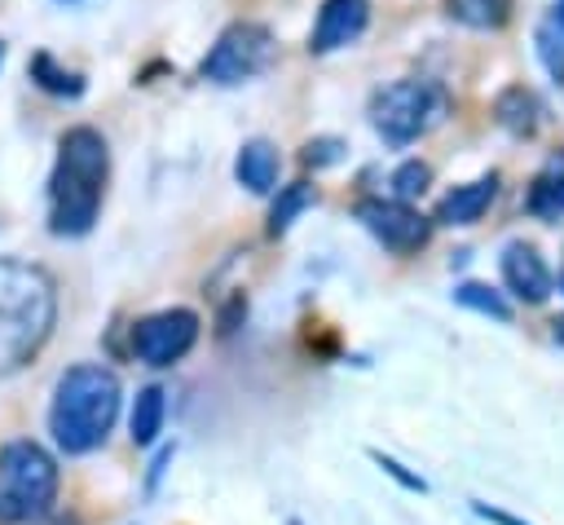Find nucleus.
<instances>
[{
  "mask_svg": "<svg viewBox=\"0 0 564 525\" xmlns=\"http://www.w3.org/2000/svg\"><path fill=\"white\" fill-rule=\"evenodd\" d=\"M13 521H31L26 512H22V503L0 485V525H13Z\"/></svg>",
  "mask_w": 564,
  "mask_h": 525,
  "instance_id": "obj_24",
  "label": "nucleus"
},
{
  "mask_svg": "<svg viewBox=\"0 0 564 525\" xmlns=\"http://www.w3.org/2000/svg\"><path fill=\"white\" fill-rule=\"evenodd\" d=\"M57 322V287L40 265L0 260V375L31 362Z\"/></svg>",
  "mask_w": 564,
  "mask_h": 525,
  "instance_id": "obj_3",
  "label": "nucleus"
},
{
  "mask_svg": "<svg viewBox=\"0 0 564 525\" xmlns=\"http://www.w3.org/2000/svg\"><path fill=\"white\" fill-rule=\"evenodd\" d=\"M119 375L101 362H79L70 371H62L57 388H53V406H48V428L53 441L66 454H88L106 441V432L119 419Z\"/></svg>",
  "mask_w": 564,
  "mask_h": 525,
  "instance_id": "obj_2",
  "label": "nucleus"
},
{
  "mask_svg": "<svg viewBox=\"0 0 564 525\" xmlns=\"http://www.w3.org/2000/svg\"><path fill=\"white\" fill-rule=\"evenodd\" d=\"M357 221L397 256H410L432 238V221L423 212H414L410 203H401V199H361Z\"/></svg>",
  "mask_w": 564,
  "mask_h": 525,
  "instance_id": "obj_8",
  "label": "nucleus"
},
{
  "mask_svg": "<svg viewBox=\"0 0 564 525\" xmlns=\"http://www.w3.org/2000/svg\"><path fill=\"white\" fill-rule=\"evenodd\" d=\"M163 415H167V401H163V388L159 384H145L132 401V415H128V432L137 446H150L159 432H163Z\"/></svg>",
  "mask_w": 564,
  "mask_h": 525,
  "instance_id": "obj_15",
  "label": "nucleus"
},
{
  "mask_svg": "<svg viewBox=\"0 0 564 525\" xmlns=\"http://www.w3.org/2000/svg\"><path fill=\"white\" fill-rule=\"evenodd\" d=\"M198 340V313L194 309H163L132 326V353L145 366H172L181 362Z\"/></svg>",
  "mask_w": 564,
  "mask_h": 525,
  "instance_id": "obj_7",
  "label": "nucleus"
},
{
  "mask_svg": "<svg viewBox=\"0 0 564 525\" xmlns=\"http://www.w3.org/2000/svg\"><path fill=\"white\" fill-rule=\"evenodd\" d=\"M494 194H498V172H485V176H476V181H467V185H454V190L436 203V212H432L427 221H432V225H471V221L485 216V207L494 203Z\"/></svg>",
  "mask_w": 564,
  "mask_h": 525,
  "instance_id": "obj_11",
  "label": "nucleus"
},
{
  "mask_svg": "<svg viewBox=\"0 0 564 525\" xmlns=\"http://www.w3.org/2000/svg\"><path fill=\"white\" fill-rule=\"evenodd\" d=\"M555 26L564 31V0H555Z\"/></svg>",
  "mask_w": 564,
  "mask_h": 525,
  "instance_id": "obj_28",
  "label": "nucleus"
},
{
  "mask_svg": "<svg viewBox=\"0 0 564 525\" xmlns=\"http://www.w3.org/2000/svg\"><path fill=\"white\" fill-rule=\"evenodd\" d=\"M313 199H317V190H313L308 181H291V185H282V190H278V199H273V207H269V225H264V229H269V238L286 234V229L295 225V216L313 207Z\"/></svg>",
  "mask_w": 564,
  "mask_h": 525,
  "instance_id": "obj_17",
  "label": "nucleus"
},
{
  "mask_svg": "<svg viewBox=\"0 0 564 525\" xmlns=\"http://www.w3.org/2000/svg\"><path fill=\"white\" fill-rule=\"evenodd\" d=\"M0 66H4V44H0Z\"/></svg>",
  "mask_w": 564,
  "mask_h": 525,
  "instance_id": "obj_29",
  "label": "nucleus"
},
{
  "mask_svg": "<svg viewBox=\"0 0 564 525\" xmlns=\"http://www.w3.org/2000/svg\"><path fill=\"white\" fill-rule=\"evenodd\" d=\"M494 115H498V124H502L507 132H516V137H533V132H538V115H542V106H538V97H533L524 84H511V88H502V93L494 97Z\"/></svg>",
  "mask_w": 564,
  "mask_h": 525,
  "instance_id": "obj_14",
  "label": "nucleus"
},
{
  "mask_svg": "<svg viewBox=\"0 0 564 525\" xmlns=\"http://www.w3.org/2000/svg\"><path fill=\"white\" fill-rule=\"evenodd\" d=\"M564 40H560V26H538V53H542V62H546V71L564 84V49H560Z\"/></svg>",
  "mask_w": 564,
  "mask_h": 525,
  "instance_id": "obj_22",
  "label": "nucleus"
},
{
  "mask_svg": "<svg viewBox=\"0 0 564 525\" xmlns=\"http://www.w3.org/2000/svg\"><path fill=\"white\" fill-rule=\"evenodd\" d=\"M238 313H247V300H242V296H234V304L220 313V335H229V331H234V318H238Z\"/></svg>",
  "mask_w": 564,
  "mask_h": 525,
  "instance_id": "obj_25",
  "label": "nucleus"
},
{
  "mask_svg": "<svg viewBox=\"0 0 564 525\" xmlns=\"http://www.w3.org/2000/svg\"><path fill=\"white\" fill-rule=\"evenodd\" d=\"M449 115V93L436 79H397L370 97V124L383 141L410 146Z\"/></svg>",
  "mask_w": 564,
  "mask_h": 525,
  "instance_id": "obj_4",
  "label": "nucleus"
},
{
  "mask_svg": "<svg viewBox=\"0 0 564 525\" xmlns=\"http://www.w3.org/2000/svg\"><path fill=\"white\" fill-rule=\"evenodd\" d=\"M370 22V0H322L317 22L308 31V53H335L352 44Z\"/></svg>",
  "mask_w": 564,
  "mask_h": 525,
  "instance_id": "obj_9",
  "label": "nucleus"
},
{
  "mask_svg": "<svg viewBox=\"0 0 564 525\" xmlns=\"http://www.w3.org/2000/svg\"><path fill=\"white\" fill-rule=\"evenodd\" d=\"M26 71H31V79H35L44 93H53V97H79V93H84V75L66 71L53 53H35Z\"/></svg>",
  "mask_w": 564,
  "mask_h": 525,
  "instance_id": "obj_18",
  "label": "nucleus"
},
{
  "mask_svg": "<svg viewBox=\"0 0 564 525\" xmlns=\"http://www.w3.org/2000/svg\"><path fill=\"white\" fill-rule=\"evenodd\" d=\"M454 300H458L463 309H476V313L494 318V322H511V304H507V296L494 291L489 282H458V287H454Z\"/></svg>",
  "mask_w": 564,
  "mask_h": 525,
  "instance_id": "obj_19",
  "label": "nucleus"
},
{
  "mask_svg": "<svg viewBox=\"0 0 564 525\" xmlns=\"http://www.w3.org/2000/svg\"><path fill=\"white\" fill-rule=\"evenodd\" d=\"M445 13L471 31H502L511 22V0H445Z\"/></svg>",
  "mask_w": 564,
  "mask_h": 525,
  "instance_id": "obj_16",
  "label": "nucleus"
},
{
  "mask_svg": "<svg viewBox=\"0 0 564 525\" xmlns=\"http://www.w3.org/2000/svg\"><path fill=\"white\" fill-rule=\"evenodd\" d=\"M370 459H375V463H379V468H383V472H388L392 481H401L405 490H419V494L427 490V485H423V476H414V472H405V468H401L397 459H388V454H379V450H370Z\"/></svg>",
  "mask_w": 564,
  "mask_h": 525,
  "instance_id": "obj_23",
  "label": "nucleus"
},
{
  "mask_svg": "<svg viewBox=\"0 0 564 525\" xmlns=\"http://www.w3.org/2000/svg\"><path fill=\"white\" fill-rule=\"evenodd\" d=\"M278 168H282L278 146L264 141V137L242 141V150H238V159H234V176H238V185H247L251 194H269V190L278 185Z\"/></svg>",
  "mask_w": 564,
  "mask_h": 525,
  "instance_id": "obj_12",
  "label": "nucleus"
},
{
  "mask_svg": "<svg viewBox=\"0 0 564 525\" xmlns=\"http://www.w3.org/2000/svg\"><path fill=\"white\" fill-rule=\"evenodd\" d=\"M0 485L22 503L26 516H44L57 499V463L44 446L18 437L0 446Z\"/></svg>",
  "mask_w": 564,
  "mask_h": 525,
  "instance_id": "obj_6",
  "label": "nucleus"
},
{
  "mask_svg": "<svg viewBox=\"0 0 564 525\" xmlns=\"http://www.w3.org/2000/svg\"><path fill=\"white\" fill-rule=\"evenodd\" d=\"M110 176V146L97 128L75 124L57 141V163L48 176V229L57 238H79L97 225Z\"/></svg>",
  "mask_w": 564,
  "mask_h": 525,
  "instance_id": "obj_1",
  "label": "nucleus"
},
{
  "mask_svg": "<svg viewBox=\"0 0 564 525\" xmlns=\"http://www.w3.org/2000/svg\"><path fill=\"white\" fill-rule=\"evenodd\" d=\"M344 159V141L339 137H308L304 141V150H300V163L304 168H330V163H339Z\"/></svg>",
  "mask_w": 564,
  "mask_h": 525,
  "instance_id": "obj_21",
  "label": "nucleus"
},
{
  "mask_svg": "<svg viewBox=\"0 0 564 525\" xmlns=\"http://www.w3.org/2000/svg\"><path fill=\"white\" fill-rule=\"evenodd\" d=\"M524 203H529V212H533L538 221H560V216H564V150H555V154L538 168V176H533Z\"/></svg>",
  "mask_w": 564,
  "mask_h": 525,
  "instance_id": "obj_13",
  "label": "nucleus"
},
{
  "mask_svg": "<svg viewBox=\"0 0 564 525\" xmlns=\"http://www.w3.org/2000/svg\"><path fill=\"white\" fill-rule=\"evenodd\" d=\"M427 181H432V168L423 163V159H410V163H401L397 172H392V190H397V199L405 203V199H414V194H423L427 190Z\"/></svg>",
  "mask_w": 564,
  "mask_h": 525,
  "instance_id": "obj_20",
  "label": "nucleus"
},
{
  "mask_svg": "<svg viewBox=\"0 0 564 525\" xmlns=\"http://www.w3.org/2000/svg\"><path fill=\"white\" fill-rule=\"evenodd\" d=\"M560 287H564V274H560Z\"/></svg>",
  "mask_w": 564,
  "mask_h": 525,
  "instance_id": "obj_30",
  "label": "nucleus"
},
{
  "mask_svg": "<svg viewBox=\"0 0 564 525\" xmlns=\"http://www.w3.org/2000/svg\"><path fill=\"white\" fill-rule=\"evenodd\" d=\"M502 282L524 304H542L551 296V269L538 256V247H529V243H507V251H502Z\"/></svg>",
  "mask_w": 564,
  "mask_h": 525,
  "instance_id": "obj_10",
  "label": "nucleus"
},
{
  "mask_svg": "<svg viewBox=\"0 0 564 525\" xmlns=\"http://www.w3.org/2000/svg\"><path fill=\"white\" fill-rule=\"evenodd\" d=\"M476 516H489V521H498V525H524V521H516V516H507V512H494L489 503H476Z\"/></svg>",
  "mask_w": 564,
  "mask_h": 525,
  "instance_id": "obj_26",
  "label": "nucleus"
},
{
  "mask_svg": "<svg viewBox=\"0 0 564 525\" xmlns=\"http://www.w3.org/2000/svg\"><path fill=\"white\" fill-rule=\"evenodd\" d=\"M551 331H555V340H560V344H564V313H560V318H555V322H551Z\"/></svg>",
  "mask_w": 564,
  "mask_h": 525,
  "instance_id": "obj_27",
  "label": "nucleus"
},
{
  "mask_svg": "<svg viewBox=\"0 0 564 525\" xmlns=\"http://www.w3.org/2000/svg\"><path fill=\"white\" fill-rule=\"evenodd\" d=\"M278 57V44H273V31L264 22H229L216 44L207 49V57L198 62V75L207 84H220V88H234V84H247L256 75H264Z\"/></svg>",
  "mask_w": 564,
  "mask_h": 525,
  "instance_id": "obj_5",
  "label": "nucleus"
}]
</instances>
